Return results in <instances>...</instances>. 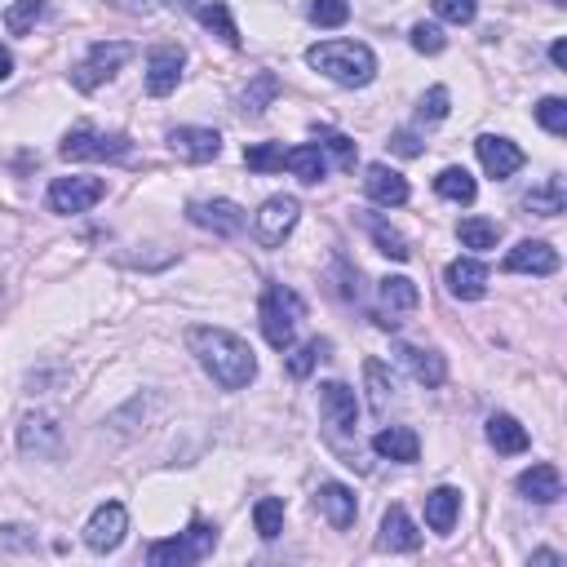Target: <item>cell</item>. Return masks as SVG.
Masks as SVG:
<instances>
[{
	"instance_id": "obj_37",
	"label": "cell",
	"mask_w": 567,
	"mask_h": 567,
	"mask_svg": "<svg viewBox=\"0 0 567 567\" xmlns=\"http://www.w3.org/2000/svg\"><path fill=\"white\" fill-rule=\"evenodd\" d=\"M45 14V0H14V5L5 9V27L14 36H27L36 27V18Z\"/></svg>"
},
{
	"instance_id": "obj_25",
	"label": "cell",
	"mask_w": 567,
	"mask_h": 567,
	"mask_svg": "<svg viewBox=\"0 0 567 567\" xmlns=\"http://www.w3.org/2000/svg\"><path fill=\"white\" fill-rule=\"evenodd\" d=\"M488 443L505 457H519V452H528V430L519 426V421L510 417V412H497V417H488Z\"/></svg>"
},
{
	"instance_id": "obj_48",
	"label": "cell",
	"mask_w": 567,
	"mask_h": 567,
	"mask_svg": "<svg viewBox=\"0 0 567 567\" xmlns=\"http://www.w3.org/2000/svg\"><path fill=\"white\" fill-rule=\"evenodd\" d=\"M9 76H14V54L0 45V80H9Z\"/></svg>"
},
{
	"instance_id": "obj_31",
	"label": "cell",
	"mask_w": 567,
	"mask_h": 567,
	"mask_svg": "<svg viewBox=\"0 0 567 567\" xmlns=\"http://www.w3.org/2000/svg\"><path fill=\"white\" fill-rule=\"evenodd\" d=\"M280 76L275 71H262V76L253 80L249 89H244V98H240V107H244V116H262L266 107H271V98H280Z\"/></svg>"
},
{
	"instance_id": "obj_8",
	"label": "cell",
	"mask_w": 567,
	"mask_h": 567,
	"mask_svg": "<svg viewBox=\"0 0 567 567\" xmlns=\"http://www.w3.org/2000/svg\"><path fill=\"white\" fill-rule=\"evenodd\" d=\"M18 448L27 457H58L63 452V426H58L54 412H27L23 426H18Z\"/></svg>"
},
{
	"instance_id": "obj_26",
	"label": "cell",
	"mask_w": 567,
	"mask_h": 567,
	"mask_svg": "<svg viewBox=\"0 0 567 567\" xmlns=\"http://www.w3.org/2000/svg\"><path fill=\"white\" fill-rule=\"evenodd\" d=\"M457 514H461V492L457 488H435L426 497V523H430V532L448 536L452 523H457Z\"/></svg>"
},
{
	"instance_id": "obj_14",
	"label": "cell",
	"mask_w": 567,
	"mask_h": 567,
	"mask_svg": "<svg viewBox=\"0 0 567 567\" xmlns=\"http://www.w3.org/2000/svg\"><path fill=\"white\" fill-rule=\"evenodd\" d=\"M102 182L98 178H54L49 187V209L54 213H85L102 200Z\"/></svg>"
},
{
	"instance_id": "obj_21",
	"label": "cell",
	"mask_w": 567,
	"mask_h": 567,
	"mask_svg": "<svg viewBox=\"0 0 567 567\" xmlns=\"http://www.w3.org/2000/svg\"><path fill=\"white\" fill-rule=\"evenodd\" d=\"M448 293L461 297V302H479L488 293V266L474 262V257H457L448 266Z\"/></svg>"
},
{
	"instance_id": "obj_28",
	"label": "cell",
	"mask_w": 567,
	"mask_h": 567,
	"mask_svg": "<svg viewBox=\"0 0 567 567\" xmlns=\"http://www.w3.org/2000/svg\"><path fill=\"white\" fill-rule=\"evenodd\" d=\"M288 169H293L302 182H311V187H315V182L328 173V160H324V151H319V142H302V147L288 151Z\"/></svg>"
},
{
	"instance_id": "obj_18",
	"label": "cell",
	"mask_w": 567,
	"mask_h": 567,
	"mask_svg": "<svg viewBox=\"0 0 567 567\" xmlns=\"http://www.w3.org/2000/svg\"><path fill=\"white\" fill-rule=\"evenodd\" d=\"M315 510L324 514V519L333 523L337 532H346L350 523H355L359 505H355V492H350L346 483H319V492H315Z\"/></svg>"
},
{
	"instance_id": "obj_40",
	"label": "cell",
	"mask_w": 567,
	"mask_h": 567,
	"mask_svg": "<svg viewBox=\"0 0 567 567\" xmlns=\"http://www.w3.org/2000/svg\"><path fill=\"white\" fill-rule=\"evenodd\" d=\"M324 350H328V342H319V337H315V342H306V346H297L293 355H288V373H293L297 381L311 377V368L324 359Z\"/></svg>"
},
{
	"instance_id": "obj_16",
	"label": "cell",
	"mask_w": 567,
	"mask_h": 567,
	"mask_svg": "<svg viewBox=\"0 0 567 567\" xmlns=\"http://www.w3.org/2000/svg\"><path fill=\"white\" fill-rule=\"evenodd\" d=\"M474 151H479V164L488 178H514V173L523 169V151L514 147L510 138H497V133H483V138L474 142Z\"/></svg>"
},
{
	"instance_id": "obj_6",
	"label": "cell",
	"mask_w": 567,
	"mask_h": 567,
	"mask_svg": "<svg viewBox=\"0 0 567 567\" xmlns=\"http://www.w3.org/2000/svg\"><path fill=\"white\" fill-rule=\"evenodd\" d=\"M133 151V142L125 133H98L89 125H76L63 138V147H58V156L63 160H125Z\"/></svg>"
},
{
	"instance_id": "obj_3",
	"label": "cell",
	"mask_w": 567,
	"mask_h": 567,
	"mask_svg": "<svg viewBox=\"0 0 567 567\" xmlns=\"http://www.w3.org/2000/svg\"><path fill=\"white\" fill-rule=\"evenodd\" d=\"M257 315H262L266 342H271L275 350H288V346H293V337H297V319L306 315V306H302V297H297L288 284H266Z\"/></svg>"
},
{
	"instance_id": "obj_13",
	"label": "cell",
	"mask_w": 567,
	"mask_h": 567,
	"mask_svg": "<svg viewBox=\"0 0 567 567\" xmlns=\"http://www.w3.org/2000/svg\"><path fill=\"white\" fill-rule=\"evenodd\" d=\"M125 528H129L125 505H120V501H107V505H98L94 519H89L85 545H89V550H98V554H107V550H116V545L125 541Z\"/></svg>"
},
{
	"instance_id": "obj_7",
	"label": "cell",
	"mask_w": 567,
	"mask_h": 567,
	"mask_svg": "<svg viewBox=\"0 0 567 567\" xmlns=\"http://www.w3.org/2000/svg\"><path fill=\"white\" fill-rule=\"evenodd\" d=\"M297 218H302V204H297V195H271V200L262 204V213H257L253 222V235L262 249H280V244L293 235Z\"/></svg>"
},
{
	"instance_id": "obj_12",
	"label": "cell",
	"mask_w": 567,
	"mask_h": 567,
	"mask_svg": "<svg viewBox=\"0 0 567 567\" xmlns=\"http://www.w3.org/2000/svg\"><path fill=\"white\" fill-rule=\"evenodd\" d=\"M182 63H187V54H182L178 45H156L147 54V94L151 98H169L173 89H178L182 80Z\"/></svg>"
},
{
	"instance_id": "obj_42",
	"label": "cell",
	"mask_w": 567,
	"mask_h": 567,
	"mask_svg": "<svg viewBox=\"0 0 567 567\" xmlns=\"http://www.w3.org/2000/svg\"><path fill=\"white\" fill-rule=\"evenodd\" d=\"M435 14L452 27H466V23H474V14H479V0H435Z\"/></svg>"
},
{
	"instance_id": "obj_35",
	"label": "cell",
	"mask_w": 567,
	"mask_h": 567,
	"mask_svg": "<svg viewBox=\"0 0 567 567\" xmlns=\"http://www.w3.org/2000/svg\"><path fill=\"white\" fill-rule=\"evenodd\" d=\"M253 528L262 541H275L284 532V501L280 497H262L253 505Z\"/></svg>"
},
{
	"instance_id": "obj_32",
	"label": "cell",
	"mask_w": 567,
	"mask_h": 567,
	"mask_svg": "<svg viewBox=\"0 0 567 567\" xmlns=\"http://www.w3.org/2000/svg\"><path fill=\"white\" fill-rule=\"evenodd\" d=\"M435 191L443 195V200H452V204H474V195H479V187H474V178L466 169H443L439 178H435Z\"/></svg>"
},
{
	"instance_id": "obj_36",
	"label": "cell",
	"mask_w": 567,
	"mask_h": 567,
	"mask_svg": "<svg viewBox=\"0 0 567 567\" xmlns=\"http://www.w3.org/2000/svg\"><path fill=\"white\" fill-rule=\"evenodd\" d=\"M368 222V231H373V244H377V253H386V257H395V262H408L412 249H408V240L395 231V226H386L381 218H364Z\"/></svg>"
},
{
	"instance_id": "obj_27",
	"label": "cell",
	"mask_w": 567,
	"mask_h": 567,
	"mask_svg": "<svg viewBox=\"0 0 567 567\" xmlns=\"http://www.w3.org/2000/svg\"><path fill=\"white\" fill-rule=\"evenodd\" d=\"M523 209L536 213V218H559V213L567 209V187H563V178H550L545 187H536L523 195Z\"/></svg>"
},
{
	"instance_id": "obj_4",
	"label": "cell",
	"mask_w": 567,
	"mask_h": 567,
	"mask_svg": "<svg viewBox=\"0 0 567 567\" xmlns=\"http://www.w3.org/2000/svg\"><path fill=\"white\" fill-rule=\"evenodd\" d=\"M218 550V528H209V523L195 519L187 532L169 536V541H156L147 550V563L151 567H191L200 559H209V554Z\"/></svg>"
},
{
	"instance_id": "obj_1",
	"label": "cell",
	"mask_w": 567,
	"mask_h": 567,
	"mask_svg": "<svg viewBox=\"0 0 567 567\" xmlns=\"http://www.w3.org/2000/svg\"><path fill=\"white\" fill-rule=\"evenodd\" d=\"M191 355L200 359V368L218 381L222 390H244L257 377V359L244 337L226 333V328H191L187 333Z\"/></svg>"
},
{
	"instance_id": "obj_23",
	"label": "cell",
	"mask_w": 567,
	"mask_h": 567,
	"mask_svg": "<svg viewBox=\"0 0 567 567\" xmlns=\"http://www.w3.org/2000/svg\"><path fill=\"white\" fill-rule=\"evenodd\" d=\"M399 359H404V368L412 377L421 381L426 390L443 386V377H448V364H443L439 350H421V346H399Z\"/></svg>"
},
{
	"instance_id": "obj_11",
	"label": "cell",
	"mask_w": 567,
	"mask_h": 567,
	"mask_svg": "<svg viewBox=\"0 0 567 567\" xmlns=\"http://www.w3.org/2000/svg\"><path fill=\"white\" fill-rule=\"evenodd\" d=\"M169 151L187 164H209L222 151V133L218 129H200V125H178L169 133Z\"/></svg>"
},
{
	"instance_id": "obj_20",
	"label": "cell",
	"mask_w": 567,
	"mask_h": 567,
	"mask_svg": "<svg viewBox=\"0 0 567 567\" xmlns=\"http://www.w3.org/2000/svg\"><path fill=\"white\" fill-rule=\"evenodd\" d=\"M377 545H381V550H395V554H408V550H417V545H421V532H417V523L408 519L404 505H390V510H386Z\"/></svg>"
},
{
	"instance_id": "obj_43",
	"label": "cell",
	"mask_w": 567,
	"mask_h": 567,
	"mask_svg": "<svg viewBox=\"0 0 567 567\" xmlns=\"http://www.w3.org/2000/svg\"><path fill=\"white\" fill-rule=\"evenodd\" d=\"M443 45H448V36H443L435 23L412 27V49H417V54H443Z\"/></svg>"
},
{
	"instance_id": "obj_24",
	"label": "cell",
	"mask_w": 567,
	"mask_h": 567,
	"mask_svg": "<svg viewBox=\"0 0 567 567\" xmlns=\"http://www.w3.org/2000/svg\"><path fill=\"white\" fill-rule=\"evenodd\" d=\"M373 448L381 452V457H390V461H404V466H412V461L421 457V439H417V430H408V426H386V430H377V435H373Z\"/></svg>"
},
{
	"instance_id": "obj_29",
	"label": "cell",
	"mask_w": 567,
	"mask_h": 567,
	"mask_svg": "<svg viewBox=\"0 0 567 567\" xmlns=\"http://www.w3.org/2000/svg\"><path fill=\"white\" fill-rule=\"evenodd\" d=\"M195 14H200V23L209 27V32H218V36H222V40H226V45H231V49H240V45H244L240 27L231 23V9H226L222 0H204V5L195 9Z\"/></svg>"
},
{
	"instance_id": "obj_17",
	"label": "cell",
	"mask_w": 567,
	"mask_h": 567,
	"mask_svg": "<svg viewBox=\"0 0 567 567\" xmlns=\"http://www.w3.org/2000/svg\"><path fill=\"white\" fill-rule=\"evenodd\" d=\"M505 271L510 275H554L559 271V253L545 240H519L505 253Z\"/></svg>"
},
{
	"instance_id": "obj_34",
	"label": "cell",
	"mask_w": 567,
	"mask_h": 567,
	"mask_svg": "<svg viewBox=\"0 0 567 567\" xmlns=\"http://www.w3.org/2000/svg\"><path fill=\"white\" fill-rule=\"evenodd\" d=\"M457 235H461V244L474 253H488V249H497V240H501V226L497 222H488V218H466L457 226Z\"/></svg>"
},
{
	"instance_id": "obj_9",
	"label": "cell",
	"mask_w": 567,
	"mask_h": 567,
	"mask_svg": "<svg viewBox=\"0 0 567 567\" xmlns=\"http://www.w3.org/2000/svg\"><path fill=\"white\" fill-rule=\"evenodd\" d=\"M187 218L200 226V231H213L218 240H231V235L244 231V209L235 200H191Z\"/></svg>"
},
{
	"instance_id": "obj_15",
	"label": "cell",
	"mask_w": 567,
	"mask_h": 567,
	"mask_svg": "<svg viewBox=\"0 0 567 567\" xmlns=\"http://www.w3.org/2000/svg\"><path fill=\"white\" fill-rule=\"evenodd\" d=\"M319 408H324L328 426H333L337 435H350V430L359 426V404H355V390H350L346 381H324V386H319Z\"/></svg>"
},
{
	"instance_id": "obj_45",
	"label": "cell",
	"mask_w": 567,
	"mask_h": 567,
	"mask_svg": "<svg viewBox=\"0 0 567 567\" xmlns=\"http://www.w3.org/2000/svg\"><path fill=\"white\" fill-rule=\"evenodd\" d=\"M390 147H395L399 151V156H421V138H417V133H408V129H399L395 133V138H390Z\"/></svg>"
},
{
	"instance_id": "obj_44",
	"label": "cell",
	"mask_w": 567,
	"mask_h": 567,
	"mask_svg": "<svg viewBox=\"0 0 567 567\" xmlns=\"http://www.w3.org/2000/svg\"><path fill=\"white\" fill-rule=\"evenodd\" d=\"M417 116H421V120H443V116H448V89H443V85L430 89V94L421 98Z\"/></svg>"
},
{
	"instance_id": "obj_49",
	"label": "cell",
	"mask_w": 567,
	"mask_h": 567,
	"mask_svg": "<svg viewBox=\"0 0 567 567\" xmlns=\"http://www.w3.org/2000/svg\"><path fill=\"white\" fill-rule=\"evenodd\" d=\"M532 563H545V567H554V563H563V559H559V554H554V550H541V554H532Z\"/></svg>"
},
{
	"instance_id": "obj_47",
	"label": "cell",
	"mask_w": 567,
	"mask_h": 567,
	"mask_svg": "<svg viewBox=\"0 0 567 567\" xmlns=\"http://www.w3.org/2000/svg\"><path fill=\"white\" fill-rule=\"evenodd\" d=\"M116 9H125V14H147L151 9V0H111Z\"/></svg>"
},
{
	"instance_id": "obj_10",
	"label": "cell",
	"mask_w": 567,
	"mask_h": 567,
	"mask_svg": "<svg viewBox=\"0 0 567 567\" xmlns=\"http://www.w3.org/2000/svg\"><path fill=\"white\" fill-rule=\"evenodd\" d=\"M377 297H381V311H377V324L381 328H390L395 333L404 319L399 315H408V311H417V302H421V293H417V284L408 280V275H386V280L377 284Z\"/></svg>"
},
{
	"instance_id": "obj_19",
	"label": "cell",
	"mask_w": 567,
	"mask_h": 567,
	"mask_svg": "<svg viewBox=\"0 0 567 567\" xmlns=\"http://www.w3.org/2000/svg\"><path fill=\"white\" fill-rule=\"evenodd\" d=\"M364 191L373 195L377 204H386V209H399V204H408V195H412L404 173L386 169V164H368L364 169Z\"/></svg>"
},
{
	"instance_id": "obj_41",
	"label": "cell",
	"mask_w": 567,
	"mask_h": 567,
	"mask_svg": "<svg viewBox=\"0 0 567 567\" xmlns=\"http://www.w3.org/2000/svg\"><path fill=\"white\" fill-rule=\"evenodd\" d=\"M319 151H333V160L342 164V169H355V160H359L355 142H350L346 133H328V129H319Z\"/></svg>"
},
{
	"instance_id": "obj_30",
	"label": "cell",
	"mask_w": 567,
	"mask_h": 567,
	"mask_svg": "<svg viewBox=\"0 0 567 567\" xmlns=\"http://www.w3.org/2000/svg\"><path fill=\"white\" fill-rule=\"evenodd\" d=\"M364 381H368V399H373V412L390 408V399H395V377L386 373V364L381 359H364Z\"/></svg>"
},
{
	"instance_id": "obj_39",
	"label": "cell",
	"mask_w": 567,
	"mask_h": 567,
	"mask_svg": "<svg viewBox=\"0 0 567 567\" xmlns=\"http://www.w3.org/2000/svg\"><path fill=\"white\" fill-rule=\"evenodd\" d=\"M536 120H541L545 133L563 138V133H567V102L563 98H541V102H536Z\"/></svg>"
},
{
	"instance_id": "obj_22",
	"label": "cell",
	"mask_w": 567,
	"mask_h": 567,
	"mask_svg": "<svg viewBox=\"0 0 567 567\" xmlns=\"http://www.w3.org/2000/svg\"><path fill=\"white\" fill-rule=\"evenodd\" d=\"M519 492H523L528 501H536V505H554V501L563 497V474H559V466L541 461V466L523 470V474H519Z\"/></svg>"
},
{
	"instance_id": "obj_46",
	"label": "cell",
	"mask_w": 567,
	"mask_h": 567,
	"mask_svg": "<svg viewBox=\"0 0 567 567\" xmlns=\"http://www.w3.org/2000/svg\"><path fill=\"white\" fill-rule=\"evenodd\" d=\"M550 63L559 71H567V40H554V45H550Z\"/></svg>"
},
{
	"instance_id": "obj_5",
	"label": "cell",
	"mask_w": 567,
	"mask_h": 567,
	"mask_svg": "<svg viewBox=\"0 0 567 567\" xmlns=\"http://www.w3.org/2000/svg\"><path fill=\"white\" fill-rule=\"evenodd\" d=\"M133 54H138V49H133L129 40H98V45L85 54V63H80L76 71H71V85H76V89H85V94H89V89H98L102 80H111V76H116V71L125 67Z\"/></svg>"
},
{
	"instance_id": "obj_38",
	"label": "cell",
	"mask_w": 567,
	"mask_h": 567,
	"mask_svg": "<svg viewBox=\"0 0 567 567\" xmlns=\"http://www.w3.org/2000/svg\"><path fill=\"white\" fill-rule=\"evenodd\" d=\"M311 23L315 27H346L350 0H311Z\"/></svg>"
},
{
	"instance_id": "obj_2",
	"label": "cell",
	"mask_w": 567,
	"mask_h": 567,
	"mask_svg": "<svg viewBox=\"0 0 567 567\" xmlns=\"http://www.w3.org/2000/svg\"><path fill=\"white\" fill-rule=\"evenodd\" d=\"M306 63L346 89H364L377 76L373 49L359 45V40H324V45H311L306 49Z\"/></svg>"
},
{
	"instance_id": "obj_33",
	"label": "cell",
	"mask_w": 567,
	"mask_h": 567,
	"mask_svg": "<svg viewBox=\"0 0 567 567\" xmlns=\"http://www.w3.org/2000/svg\"><path fill=\"white\" fill-rule=\"evenodd\" d=\"M244 164L253 173H280L288 169V147L284 142H257V147H244Z\"/></svg>"
}]
</instances>
